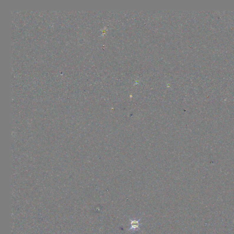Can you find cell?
I'll use <instances>...</instances> for the list:
<instances>
[{
	"instance_id": "1",
	"label": "cell",
	"mask_w": 234,
	"mask_h": 234,
	"mask_svg": "<svg viewBox=\"0 0 234 234\" xmlns=\"http://www.w3.org/2000/svg\"><path fill=\"white\" fill-rule=\"evenodd\" d=\"M141 218H140L139 220H134V219L131 220V219H130L129 220L130 221L131 226H130V228H129L128 230L129 231H136V230H138V229H139V225H140L139 221H141Z\"/></svg>"
}]
</instances>
